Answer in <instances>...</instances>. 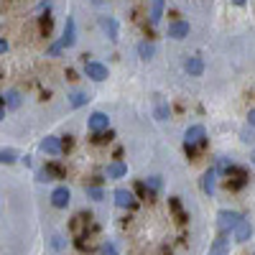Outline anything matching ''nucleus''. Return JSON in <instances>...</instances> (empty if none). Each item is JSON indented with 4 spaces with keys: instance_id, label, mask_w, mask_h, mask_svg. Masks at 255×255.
Here are the masks:
<instances>
[{
    "instance_id": "nucleus-20",
    "label": "nucleus",
    "mask_w": 255,
    "mask_h": 255,
    "mask_svg": "<svg viewBox=\"0 0 255 255\" xmlns=\"http://www.w3.org/2000/svg\"><path fill=\"white\" fill-rule=\"evenodd\" d=\"M168 207H171V212L176 215V220H179V222H186V215H184V209H181L179 197H171V199H168Z\"/></svg>"
},
{
    "instance_id": "nucleus-13",
    "label": "nucleus",
    "mask_w": 255,
    "mask_h": 255,
    "mask_svg": "<svg viewBox=\"0 0 255 255\" xmlns=\"http://www.w3.org/2000/svg\"><path fill=\"white\" fill-rule=\"evenodd\" d=\"M168 36L176 38V41L186 38L189 36V23H186V20H174V23L168 26Z\"/></svg>"
},
{
    "instance_id": "nucleus-9",
    "label": "nucleus",
    "mask_w": 255,
    "mask_h": 255,
    "mask_svg": "<svg viewBox=\"0 0 255 255\" xmlns=\"http://www.w3.org/2000/svg\"><path fill=\"white\" fill-rule=\"evenodd\" d=\"M215 189H217V168H209V171L202 174V191L204 194H215Z\"/></svg>"
},
{
    "instance_id": "nucleus-22",
    "label": "nucleus",
    "mask_w": 255,
    "mask_h": 255,
    "mask_svg": "<svg viewBox=\"0 0 255 255\" xmlns=\"http://www.w3.org/2000/svg\"><path fill=\"white\" fill-rule=\"evenodd\" d=\"M38 28H41V36H51L54 20H51V15H49V13H46V15H41V20H38Z\"/></svg>"
},
{
    "instance_id": "nucleus-1",
    "label": "nucleus",
    "mask_w": 255,
    "mask_h": 255,
    "mask_svg": "<svg viewBox=\"0 0 255 255\" xmlns=\"http://www.w3.org/2000/svg\"><path fill=\"white\" fill-rule=\"evenodd\" d=\"M74 41H77V23H74V18L72 15H67V23H64V33H61V38L56 41V44H51L49 46V56H56V54H61L64 49H69V46H74Z\"/></svg>"
},
{
    "instance_id": "nucleus-5",
    "label": "nucleus",
    "mask_w": 255,
    "mask_h": 255,
    "mask_svg": "<svg viewBox=\"0 0 255 255\" xmlns=\"http://www.w3.org/2000/svg\"><path fill=\"white\" fill-rule=\"evenodd\" d=\"M225 176H227V189H243V186H245V181H248L245 168H238V166H232Z\"/></svg>"
},
{
    "instance_id": "nucleus-15",
    "label": "nucleus",
    "mask_w": 255,
    "mask_h": 255,
    "mask_svg": "<svg viewBox=\"0 0 255 255\" xmlns=\"http://www.w3.org/2000/svg\"><path fill=\"white\" fill-rule=\"evenodd\" d=\"M87 225H90V215H77L74 220H72V232L79 238V235H87Z\"/></svg>"
},
{
    "instance_id": "nucleus-19",
    "label": "nucleus",
    "mask_w": 255,
    "mask_h": 255,
    "mask_svg": "<svg viewBox=\"0 0 255 255\" xmlns=\"http://www.w3.org/2000/svg\"><path fill=\"white\" fill-rule=\"evenodd\" d=\"M113 138H115V133L108 128V130H102V133H92V138H90V140H92L95 145H105V143H110Z\"/></svg>"
},
{
    "instance_id": "nucleus-31",
    "label": "nucleus",
    "mask_w": 255,
    "mask_h": 255,
    "mask_svg": "<svg viewBox=\"0 0 255 255\" xmlns=\"http://www.w3.org/2000/svg\"><path fill=\"white\" fill-rule=\"evenodd\" d=\"M102 255H120V253H118V248L113 243H105L102 245Z\"/></svg>"
},
{
    "instance_id": "nucleus-32",
    "label": "nucleus",
    "mask_w": 255,
    "mask_h": 255,
    "mask_svg": "<svg viewBox=\"0 0 255 255\" xmlns=\"http://www.w3.org/2000/svg\"><path fill=\"white\" fill-rule=\"evenodd\" d=\"M87 194H90L92 199H102V189H97V186H87Z\"/></svg>"
},
{
    "instance_id": "nucleus-14",
    "label": "nucleus",
    "mask_w": 255,
    "mask_h": 255,
    "mask_svg": "<svg viewBox=\"0 0 255 255\" xmlns=\"http://www.w3.org/2000/svg\"><path fill=\"white\" fill-rule=\"evenodd\" d=\"M184 69H186V74H191V77H199V74L204 72V61H202L199 56H189V59L184 61Z\"/></svg>"
},
{
    "instance_id": "nucleus-34",
    "label": "nucleus",
    "mask_w": 255,
    "mask_h": 255,
    "mask_svg": "<svg viewBox=\"0 0 255 255\" xmlns=\"http://www.w3.org/2000/svg\"><path fill=\"white\" fill-rule=\"evenodd\" d=\"M61 143H64V151H69V148H72V135H67Z\"/></svg>"
},
{
    "instance_id": "nucleus-2",
    "label": "nucleus",
    "mask_w": 255,
    "mask_h": 255,
    "mask_svg": "<svg viewBox=\"0 0 255 255\" xmlns=\"http://www.w3.org/2000/svg\"><path fill=\"white\" fill-rule=\"evenodd\" d=\"M204 138H207L204 125H191V128H186V133H184V151H186V156H194L197 145H204Z\"/></svg>"
},
{
    "instance_id": "nucleus-10",
    "label": "nucleus",
    "mask_w": 255,
    "mask_h": 255,
    "mask_svg": "<svg viewBox=\"0 0 255 255\" xmlns=\"http://www.w3.org/2000/svg\"><path fill=\"white\" fill-rule=\"evenodd\" d=\"M115 204L123 207V209H133L135 207V199L128 189H115Z\"/></svg>"
},
{
    "instance_id": "nucleus-3",
    "label": "nucleus",
    "mask_w": 255,
    "mask_h": 255,
    "mask_svg": "<svg viewBox=\"0 0 255 255\" xmlns=\"http://www.w3.org/2000/svg\"><path fill=\"white\" fill-rule=\"evenodd\" d=\"M240 220H243V215H238V212H232V209H222L220 215H217V230L227 235L230 230H235V227H238V222H240Z\"/></svg>"
},
{
    "instance_id": "nucleus-24",
    "label": "nucleus",
    "mask_w": 255,
    "mask_h": 255,
    "mask_svg": "<svg viewBox=\"0 0 255 255\" xmlns=\"http://www.w3.org/2000/svg\"><path fill=\"white\" fill-rule=\"evenodd\" d=\"M153 51H156V46L151 44V41H140V44H138V54H140V59H151Z\"/></svg>"
},
{
    "instance_id": "nucleus-26",
    "label": "nucleus",
    "mask_w": 255,
    "mask_h": 255,
    "mask_svg": "<svg viewBox=\"0 0 255 255\" xmlns=\"http://www.w3.org/2000/svg\"><path fill=\"white\" fill-rule=\"evenodd\" d=\"M145 186H148V197H156V191L161 189V176H151L145 181Z\"/></svg>"
},
{
    "instance_id": "nucleus-30",
    "label": "nucleus",
    "mask_w": 255,
    "mask_h": 255,
    "mask_svg": "<svg viewBox=\"0 0 255 255\" xmlns=\"http://www.w3.org/2000/svg\"><path fill=\"white\" fill-rule=\"evenodd\" d=\"M135 194H138L140 199H151V197H148V186H145V181H138V184H135Z\"/></svg>"
},
{
    "instance_id": "nucleus-29",
    "label": "nucleus",
    "mask_w": 255,
    "mask_h": 255,
    "mask_svg": "<svg viewBox=\"0 0 255 255\" xmlns=\"http://www.w3.org/2000/svg\"><path fill=\"white\" fill-rule=\"evenodd\" d=\"M232 166H235V163H232V161H227V158L222 156V158L217 161V174H227V171H230Z\"/></svg>"
},
{
    "instance_id": "nucleus-4",
    "label": "nucleus",
    "mask_w": 255,
    "mask_h": 255,
    "mask_svg": "<svg viewBox=\"0 0 255 255\" xmlns=\"http://www.w3.org/2000/svg\"><path fill=\"white\" fill-rule=\"evenodd\" d=\"M84 74H87L92 82H105L108 79V67L105 64H100V61H90V59H84Z\"/></svg>"
},
{
    "instance_id": "nucleus-37",
    "label": "nucleus",
    "mask_w": 255,
    "mask_h": 255,
    "mask_svg": "<svg viewBox=\"0 0 255 255\" xmlns=\"http://www.w3.org/2000/svg\"><path fill=\"white\" fill-rule=\"evenodd\" d=\"M232 3H235V5H245V0H232Z\"/></svg>"
},
{
    "instance_id": "nucleus-11",
    "label": "nucleus",
    "mask_w": 255,
    "mask_h": 255,
    "mask_svg": "<svg viewBox=\"0 0 255 255\" xmlns=\"http://www.w3.org/2000/svg\"><path fill=\"white\" fill-rule=\"evenodd\" d=\"M232 232H235V240L238 243H245V240H250V235H253V225H250V220H240L238 222V227L235 230H232Z\"/></svg>"
},
{
    "instance_id": "nucleus-23",
    "label": "nucleus",
    "mask_w": 255,
    "mask_h": 255,
    "mask_svg": "<svg viewBox=\"0 0 255 255\" xmlns=\"http://www.w3.org/2000/svg\"><path fill=\"white\" fill-rule=\"evenodd\" d=\"M87 102H90V97L84 95V92H72V95H69V105H72L74 110L82 108V105H87Z\"/></svg>"
},
{
    "instance_id": "nucleus-6",
    "label": "nucleus",
    "mask_w": 255,
    "mask_h": 255,
    "mask_svg": "<svg viewBox=\"0 0 255 255\" xmlns=\"http://www.w3.org/2000/svg\"><path fill=\"white\" fill-rule=\"evenodd\" d=\"M87 125H90V133H102V130H108V128H110V118L105 113H92Z\"/></svg>"
},
{
    "instance_id": "nucleus-35",
    "label": "nucleus",
    "mask_w": 255,
    "mask_h": 255,
    "mask_svg": "<svg viewBox=\"0 0 255 255\" xmlns=\"http://www.w3.org/2000/svg\"><path fill=\"white\" fill-rule=\"evenodd\" d=\"M248 123L255 128V110H250V113H248Z\"/></svg>"
},
{
    "instance_id": "nucleus-18",
    "label": "nucleus",
    "mask_w": 255,
    "mask_h": 255,
    "mask_svg": "<svg viewBox=\"0 0 255 255\" xmlns=\"http://www.w3.org/2000/svg\"><path fill=\"white\" fill-rule=\"evenodd\" d=\"M163 5H166L163 0H151V23H153V26L163 18Z\"/></svg>"
},
{
    "instance_id": "nucleus-16",
    "label": "nucleus",
    "mask_w": 255,
    "mask_h": 255,
    "mask_svg": "<svg viewBox=\"0 0 255 255\" xmlns=\"http://www.w3.org/2000/svg\"><path fill=\"white\" fill-rule=\"evenodd\" d=\"M125 174H128V166L123 161H113L108 166V171H105V176H108V179H123Z\"/></svg>"
},
{
    "instance_id": "nucleus-12",
    "label": "nucleus",
    "mask_w": 255,
    "mask_h": 255,
    "mask_svg": "<svg viewBox=\"0 0 255 255\" xmlns=\"http://www.w3.org/2000/svg\"><path fill=\"white\" fill-rule=\"evenodd\" d=\"M209 255H230V240H227L225 232H220V238H217L215 243H212Z\"/></svg>"
},
{
    "instance_id": "nucleus-8",
    "label": "nucleus",
    "mask_w": 255,
    "mask_h": 255,
    "mask_svg": "<svg viewBox=\"0 0 255 255\" xmlns=\"http://www.w3.org/2000/svg\"><path fill=\"white\" fill-rule=\"evenodd\" d=\"M69 199H72V194H69L67 186H56V189L51 191V204H54L56 209H67Z\"/></svg>"
},
{
    "instance_id": "nucleus-28",
    "label": "nucleus",
    "mask_w": 255,
    "mask_h": 255,
    "mask_svg": "<svg viewBox=\"0 0 255 255\" xmlns=\"http://www.w3.org/2000/svg\"><path fill=\"white\" fill-rule=\"evenodd\" d=\"M18 156H15V151H13V148H3V151H0V161H3V163H13Z\"/></svg>"
},
{
    "instance_id": "nucleus-38",
    "label": "nucleus",
    "mask_w": 255,
    "mask_h": 255,
    "mask_svg": "<svg viewBox=\"0 0 255 255\" xmlns=\"http://www.w3.org/2000/svg\"><path fill=\"white\" fill-rule=\"evenodd\" d=\"M250 158H253V163H255V148H253V153H250Z\"/></svg>"
},
{
    "instance_id": "nucleus-33",
    "label": "nucleus",
    "mask_w": 255,
    "mask_h": 255,
    "mask_svg": "<svg viewBox=\"0 0 255 255\" xmlns=\"http://www.w3.org/2000/svg\"><path fill=\"white\" fill-rule=\"evenodd\" d=\"M38 181H51V176H49V171H46V168H44V171H38V176H36Z\"/></svg>"
},
{
    "instance_id": "nucleus-36",
    "label": "nucleus",
    "mask_w": 255,
    "mask_h": 255,
    "mask_svg": "<svg viewBox=\"0 0 255 255\" xmlns=\"http://www.w3.org/2000/svg\"><path fill=\"white\" fill-rule=\"evenodd\" d=\"M161 255H171V250H168V248H161Z\"/></svg>"
},
{
    "instance_id": "nucleus-21",
    "label": "nucleus",
    "mask_w": 255,
    "mask_h": 255,
    "mask_svg": "<svg viewBox=\"0 0 255 255\" xmlns=\"http://www.w3.org/2000/svg\"><path fill=\"white\" fill-rule=\"evenodd\" d=\"M0 102H5V108H10V110H15V108H18V105H20V95L10 90V92H5V95H3V100H0Z\"/></svg>"
},
{
    "instance_id": "nucleus-25",
    "label": "nucleus",
    "mask_w": 255,
    "mask_h": 255,
    "mask_svg": "<svg viewBox=\"0 0 255 255\" xmlns=\"http://www.w3.org/2000/svg\"><path fill=\"white\" fill-rule=\"evenodd\" d=\"M46 171H49V176H51V179H64V168H61L59 163H54V161H49V163H46Z\"/></svg>"
},
{
    "instance_id": "nucleus-27",
    "label": "nucleus",
    "mask_w": 255,
    "mask_h": 255,
    "mask_svg": "<svg viewBox=\"0 0 255 255\" xmlns=\"http://www.w3.org/2000/svg\"><path fill=\"white\" fill-rule=\"evenodd\" d=\"M156 118H158V120H168V105H166L161 97L156 100Z\"/></svg>"
},
{
    "instance_id": "nucleus-17",
    "label": "nucleus",
    "mask_w": 255,
    "mask_h": 255,
    "mask_svg": "<svg viewBox=\"0 0 255 255\" xmlns=\"http://www.w3.org/2000/svg\"><path fill=\"white\" fill-rule=\"evenodd\" d=\"M102 28H105V33H108L110 41H118V38H120V33H118V20H115V18H102Z\"/></svg>"
},
{
    "instance_id": "nucleus-7",
    "label": "nucleus",
    "mask_w": 255,
    "mask_h": 255,
    "mask_svg": "<svg viewBox=\"0 0 255 255\" xmlns=\"http://www.w3.org/2000/svg\"><path fill=\"white\" fill-rule=\"evenodd\" d=\"M41 151L49 153V156H59V153H64V143H61V138L46 135L44 140H41Z\"/></svg>"
}]
</instances>
